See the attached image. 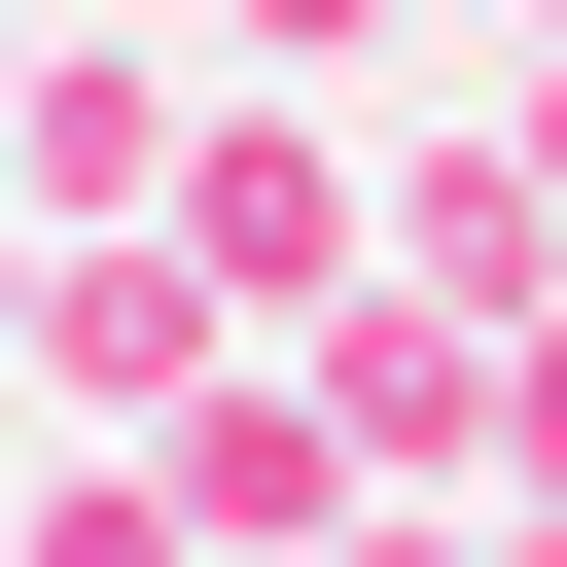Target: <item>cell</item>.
Wrapping results in <instances>:
<instances>
[{
  "mask_svg": "<svg viewBox=\"0 0 567 567\" xmlns=\"http://www.w3.org/2000/svg\"><path fill=\"white\" fill-rule=\"evenodd\" d=\"M0 319H35V248H0Z\"/></svg>",
  "mask_w": 567,
  "mask_h": 567,
  "instance_id": "3957f363",
  "label": "cell"
},
{
  "mask_svg": "<svg viewBox=\"0 0 567 567\" xmlns=\"http://www.w3.org/2000/svg\"><path fill=\"white\" fill-rule=\"evenodd\" d=\"M284 35H354V0H284Z\"/></svg>",
  "mask_w": 567,
  "mask_h": 567,
  "instance_id": "7a4b0ae2",
  "label": "cell"
},
{
  "mask_svg": "<svg viewBox=\"0 0 567 567\" xmlns=\"http://www.w3.org/2000/svg\"><path fill=\"white\" fill-rule=\"evenodd\" d=\"M35 567H177V532H142V496H35Z\"/></svg>",
  "mask_w": 567,
  "mask_h": 567,
  "instance_id": "6da1fadb",
  "label": "cell"
}]
</instances>
